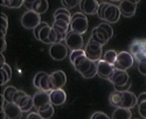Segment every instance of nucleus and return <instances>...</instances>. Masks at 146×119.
Masks as SVG:
<instances>
[{"instance_id": "79ce46f5", "label": "nucleus", "mask_w": 146, "mask_h": 119, "mask_svg": "<svg viewBox=\"0 0 146 119\" xmlns=\"http://www.w3.org/2000/svg\"><path fill=\"white\" fill-rule=\"evenodd\" d=\"M47 23L46 22H41L39 26H36L35 28H34V36H35V39H36V36H38V34H39V32H40V29L43 27V26H46Z\"/></svg>"}, {"instance_id": "5701e85b", "label": "nucleus", "mask_w": 146, "mask_h": 119, "mask_svg": "<svg viewBox=\"0 0 146 119\" xmlns=\"http://www.w3.org/2000/svg\"><path fill=\"white\" fill-rule=\"evenodd\" d=\"M112 118H115V119H130V118H132L131 109L123 108V106L116 108V110L112 113Z\"/></svg>"}, {"instance_id": "49530a36", "label": "nucleus", "mask_w": 146, "mask_h": 119, "mask_svg": "<svg viewBox=\"0 0 146 119\" xmlns=\"http://www.w3.org/2000/svg\"><path fill=\"white\" fill-rule=\"evenodd\" d=\"M34 1H36V0H25V4L23 5H26L28 9H32V5H33Z\"/></svg>"}, {"instance_id": "58836bf2", "label": "nucleus", "mask_w": 146, "mask_h": 119, "mask_svg": "<svg viewBox=\"0 0 146 119\" xmlns=\"http://www.w3.org/2000/svg\"><path fill=\"white\" fill-rule=\"evenodd\" d=\"M101 26L108 32L109 36H110V39H111L113 36V28L110 26V23H109V22H103V23H101Z\"/></svg>"}, {"instance_id": "4c0bfd02", "label": "nucleus", "mask_w": 146, "mask_h": 119, "mask_svg": "<svg viewBox=\"0 0 146 119\" xmlns=\"http://www.w3.org/2000/svg\"><path fill=\"white\" fill-rule=\"evenodd\" d=\"M137 63H138V71H139L141 75H145L146 76V58L141 60V61H139Z\"/></svg>"}, {"instance_id": "dca6fc26", "label": "nucleus", "mask_w": 146, "mask_h": 119, "mask_svg": "<svg viewBox=\"0 0 146 119\" xmlns=\"http://www.w3.org/2000/svg\"><path fill=\"white\" fill-rule=\"evenodd\" d=\"M109 81L111 82V84L115 85H123L125 83L130 81V76L126 73V70H120V69H115L111 77L109 78Z\"/></svg>"}, {"instance_id": "bb28decb", "label": "nucleus", "mask_w": 146, "mask_h": 119, "mask_svg": "<svg viewBox=\"0 0 146 119\" xmlns=\"http://www.w3.org/2000/svg\"><path fill=\"white\" fill-rule=\"evenodd\" d=\"M38 112L40 113V116H41L42 119H49V118H52L54 116V112H55L54 111V105L52 103H49V104L44 105L43 108L39 109Z\"/></svg>"}, {"instance_id": "b1692460", "label": "nucleus", "mask_w": 146, "mask_h": 119, "mask_svg": "<svg viewBox=\"0 0 146 119\" xmlns=\"http://www.w3.org/2000/svg\"><path fill=\"white\" fill-rule=\"evenodd\" d=\"M49 8V3L48 0H36L32 5V9L39 14H43Z\"/></svg>"}, {"instance_id": "20e7f679", "label": "nucleus", "mask_w": 146, "mask_h": 119, "mask_svg": "<svg viewBox=\"0 0 146 119\" xmlns=\"http://www.w3.org/2000/svg\"><path fill=\"white\" fill-rule=\"evenodd\" d=\"M68 46L64 41H60L50 44L49 47V55L55 61H63L68 56Z\"/></svg>"}, {"instance_id": "39448f33", "label": "nucleus", "mask_w": 146, "mask_h": 119, "mask_svg": "<svg viewBox=\"0 0 146 119\" xmlns=\"http://www.w3.org/2000/svg\"><path fill=\"white\" fill-rule=\"evenodd\" d=\"M13 102L17 103L20 106L23 112H28L34 108L33 97H31L29 95H27L25 91H22V90H18L17 91Z\"/></svg>"}, {"instance_id": "c9c22d12", "label": "nucleus", "mask_w": 146, "mask_h": 119, "mask_svg": "<svg viewBox=\"0 0 146 119\" xmlns=\"http://www.w3.org/2000/svg\"><path fill=\"white\" fill-rule=\"evenodd\" d=\"M108 5H109V1H104V3L100 4L98 12H97V15H98V18H100L101 20H103V18H104V12H105V9H106Z\"/></svg>"}, {"instance_id": "f257e3e1", "label": "nucleus", "mask_w": 146, "mask_h": 119, "mask_svg": "<svg viewBox=\"0 0 146 119\" xmlns=\"http://www.w3.org/2000/svg\"><path fill=\"white\" fill-rule=\"evenodd\" d=\"M88 27H89V21L84 13L80 12V13H75L71 17L70 30L80 33V34H84L88 30Z\"/></svg>"}, {"instance_id": "6e6552de", "label": "nucleus", "mask_w": 146, "mask_h": 119, "mask_svg": "<svg viewBox=\"0 0 146 119\" xmlns=\"http://www.w3.org/2000/svg\"><path fill=\"white\" fill-rule=\"evenodd\" d=\"M36 40L41 41L44 44H53L55 42H58L56 32L52 26H48V23L40 29L38 36H36Z\"/></svg>"}, {"instance_id": "cd10ccee", "label": "nucleus", "mask_w": 146, "mask_h": 119, "mask_svg": "<svg viewBox=\"0 0 146 119\" xmlns=\"http://www.w3.org/2000/svg\"><path fill=\"white\" fill-rule=\"evenodd\" d=\"M0 71H1V77H3L1 85H5L6 83H8L9 79L12 78V68L7 63H5L4 65H1V69H0Z\"/></svg>"}, {"instance_id": "9b49d317", "label": "nucleus", "mask_w": 146, "mask_h": 119, "mask_svg": "<svg viewBox=\"0 0 146 119\" xmlns=\"http://www.w3.org/2000/svg\"><path fill=\"white\" fill-rule=\"evenodd\" d=\"M113 70H115L113 64L104 61L103 58H101V60L97 61V75H98L101 78L109 79L111 77Z\"/></svg>"}, {"instance_id": "a19ab883", "label": "nucleus", "mask_w": 146, "mask_h": 119, "mask_svg": "<svg viewBox=\"0 0 146 119\" xmlns=\"http://www.w3.org/2000/svg\"><path fill=\"white\" fill-rule=\"evenodd\" d=\"M98 118H102V119H109L110 117H109L106 113L101 112V111H97V112H95V113L91 116V119H98Z\"/></svg>"}, {"instance_id": "ddd939ff", "label": "nucleus", "mask_w": 146, "mask_h": 119, "mask_svg": "<svg viewBox=\"0 0 146 119\" xmlns=\"http://www.w3.org/2000/svg\"><path fill=\"white\" fill-rule=\"evenodd\" d=\"M120 15H121V13H120L119 7L113 5V4H111V3H109L108 7H106V9L104 12L103 20L105 22H109V23H116L120 19Z\"/></svg>"}, {"instance_id": "412c9836", "label": "nucleus", "mask_w": 146, "mask_h": 119, "mask_svg": "<svg viewBox=\"0 0 146 119\" xmlns=\"http://www.w3.org/2000/svg\"><path fill=\"white\" fill-rule=\"evenodd\" d=\"M50 103L55 106L63 105L67 102V93L63 89H53L50 92Z\"/></svg>"}, {"instance_id": "9d476101", "label": "nucleus", "mask_w": 146, "mask_h": 119, "mask_svg": "<svg viewBox=\"0 0 146 119\" xmlns=\"http://www.w3.org/2000/svg\"><path fill=\"white\" fill-rule=\"evenodd\" d=\"M129 52L135 57V61L139 62L141 60L146 58L145 49H144V39H136L130 43Z\"/></svg>"}, {"instance_id": "09e8293b", "label": "nucleus", "mask_w": 146, "mask_h": 119, "mask_svg": "<svg viewBox=\"0 0 146 119\" xmlns=\"http://www.w3.org/2000/svg\"><path fill=\"white\" fill-rule=\"evenodd\" d=\"M144 49H145V54H146V39H144Z\"/></svg>"}, {"instance_id": "1a4fd4ad", "label": "nucleus", "mask_w": 146, "mask_h": 119, "mask_svg": "<svg viewBox=\"0 0 146 119\" xmlns=\"http://www.w3.org/2000/svg\"><path fill=\"white\" fill-rule=\"evenodd\" d=\"M33 84L38 90H44V91H52L53 90L50 75L44 73V71H40V73H38L35 75Z\"/></svg>"}, {"instance_id": "4be33fe9", "label": "nucleus", "mask_w": 146, "mask_h": 119, "mask_svg": "<svg viewBox=\"0 0 146 119\" xmlns=\"http://www.w3.org/2000/svg\"><path fill=\"white\" fill-rule=\"evenodd\" d=\"M123 92V98H121V106L127 109H133L137 105L138 97L136 96L133 92L126 90V91H121Z\"/></svg>"}, {"instance_id": "37998d69", "label": "nucleus", "mask_w": 146, "mask_h": 119, "mask_svg": "<svg viewBox=\"0 0 146 119\" xmlns=\"http://www.w3.org/2000/svg\"><path fill=\"white\" fill-rule=\"evenodd\" d=\"M27 118H28V119H32V118L40 119V118H41V116H40V113H39V112H32V113H28Z\"/></svg>"}, {"instance_id": "a878e982", "label": "nucleus", "mask_w": 146, "mask_h": 119, "mask_svg": "<svg viewBox=\"0 0 146 119\" xmlns=\"http://www.w3.org/2000/svg\"><path fill=\"white\" fill-rule=\"evenodd\" d=\"M121 98H123V92L115 90L113 92L110 93V96H109V102H110V104L112 106H115V108H119V106H121Z\"/></svg>"}, {"instance_id": "c03bdc74", "label": "nucleus", "mask_w": 146, "mask_h": 119, "mask_svg": "<svg viewBox=\"0 0 146 119\" xmlns=\"http://www.w3.org/2000/svg\"><path fill=\"white\" fill-rule=\"evenodd\" d=\"M1 41H3V47H1V53L5 52L6 47H7V43H6V35H3L1 36Z\"/></svg>"}, {"instance_id": "a18cd8bd", "label": "nucleus", "mask_w": 146, "mask_h": 119, "mask_svg": "<svg viewBox=\"0 0 146 119\" xmlns=\"http://www.w3.org/2000/svg\"><path fill=\"white\" fill-rule=\"evenodd\" d=\"M144 100H146V92L140 93V96L138 97V100H137V104H138V103H141V102H144Z\"/></svg>"}, {"instance_id": "473e14b6", "label": "nucleus", "mask_w": 146, "mask_h": 119, "mask_svg": "<svg viewBox=\"0 0 146 119\" xmlns=\"http://www.w3.org/2000/svg\"><path fill=\"white\" fill-rule=\"evenodd\" d=\"M82 55H86V52H84V49H77V50H71L70 55H69V58H70V62L74 63L75 60Z\"/></svg>"}, {"instance_id": "f03ea898", "label": "nucleus", "mask_w": 146, "mask_h": 119, "mask_svg": "<svg viewBox=\"0 0 146 119\" xmlns=\"http://www.w3.org/2000/svg\"><path fill=\"white\" fill-rule=\"evenodd\" d=\"M84 52H86V55L88 58H90L91 61L97 62L103 56V46L90 38L87 44L84 46Z\"/></svg>"}, {"instance_id": "e433bc0d", "label": "nucleus", "mask_w": 146, "mask_h": 119, "mask_svg": "<svg viewBox=\"0 0 146 119\" xmlns=\"http://www.w3.org/2000/svg\"><path fill=\"white\" fill-rule=\"evenodd\" d=\"M138 112L139 114L143 117V118H146V100L141 102V103H138Z\"/></svg>"}, {"instance_id": "f8f14e48", "label": "nucleus", "mask_w": 146, "mask_h": 119, "mask_svg": "<svg viewBox=\"0 0 146 119\" xmlns=\"http://www.w3.org/2000/svg\"><path fill=\"white\" fill-rule=\"evenodd\" d=\"M94 62L95 61H91L90 58L87 57V55H82V56H80V57H77L75 60V62L72 63V65H74V68L78 71L81 75H84L91 69Z\"/></svg>"}, {"instance_id": "aec40b11", "label": "nucleus", "mask_w": 146, "mask_h": 119, "mask_svg": "<svg viewBox=\"0 0 146 119\" xmlns=\"http://www.w3.org/2000/svg\"><path fill=\"white\" fill-rule=\"evenodd\" d=\"M118 7L120 9L121 15H124L126 18H132L136 14V11H137V4L130 1V0H120Z\"/></svg>"}, {"instance_id": "4468645a", "label": "nucleus", "mask_w": 146, "mask_h": 119, "mask_svg": "<svg viewBox=\"0 0 146 119\" xmlns=\"http://www.w3.org/2000/svg\"><path fill=\"white\" fill-rule=\"evenodd\" d=\"M5 111L6 118L9 119H18L22 117L23 111L21 110V108L14 102H6V104L4 105V108H1Z\"/></svg>"}, {"instance_id": "f3484780", "label": "nucleus", "mask_w": 146, "mask_h": 119, "mask_svg": "<svg viewBox=\"0 0 146 119\" xmlns=\"http://www.w3.org/2000/svg\"><path fill=\"white\" fill-rule=\"evenodd\" d=\"M80 7L82 13H84L86 15H94L98 12L100 3L97 0H81Z\"/></svg>"}, {"instance_id": "c756f323", "label": "nucleus", "mask_w": 146, "mask_h": 119, "mask_svg": "<svg viewBox=\"0 0 146 119\" xmlns=\"http://www.w3.org/2000/svg\"><path fill=\"white\" fill-rule=\"evenodd\" d=\"M17 91H18V89H17L15 87H12V85L7 87V88L4 90V92H3V96H4V98L6 99V102H13Z\"/></svg>"}, {"instance_id": "0eeeda50", "label": "nucleus", "mask_w": 146, "mask_h": 119, "mask_svg": "<svg viewBox=\"0 0 146 119\" xmlns=\"http://www.w3.org/2000/svg\"><path fill=\"white\" fill-rule=\"evenodd\" d=\"M133 63H135V57L132 56V54L130 52H120L117 55L113 67H115V69L127 70L133 65Z\"/></svg>"}, {"instance_id": "ea45409f", "label": "nucleus", "mask_w": 146, "mask_h": 119, "mask_svg": "<svg viewBox=\"0 0 146 119\" xmlns=\"http://www.w3.org/2000/svg\"><path fill=\"white\" fill-rule=\"evenodd\" d=\"M131 79L127 82V83H125V84H123V85H115V90H118V91H126V90H129L130 88H131Z\"/></svg>"}, {"instance_id": "c85d7f7f", "label": "nucleus", "mask_w": 146, "mask_h": 119, "mask_svg": "<svg viewBox=\"0 0 146 119\" xmlns=\"http://www.w3.org/2000/svg\"><path fill=\"white\" fill-rule=\"evenodd\" d=\"M0 4L8 8H19L25 4V0H0Z\"/></svg>"}, {"instance_id": "3c124183", "label": "nucleus", "mask_w": 146, "mask_h": 119, "mask_svg": "<svg viewBox=\"0 0 146 119\" xmlns=\"http://www.w3.org/2000/svg\"><path fill=\"white\" fill-rule=\"evenodd\" d=\"M109 1H120V0H109Z\"/></svg>"}, {"instance_id": "423d86ee", "label": "nucleus", "mask_w": 146, "mask_h": 119, "mask_svg": "<svg viewBox=\"0 0 146 119\" xmlns=\"http://www.w3.org/2000/svg\"><path fill=\"white\" fill-rule=\"evenodd\" d=\"M64 42L70 50L84 49V39H83V35L80 33L69 30L64 39Z\"/></svg>"}, {"instance_id": "7ed1b4c3", "label": "nucleus", "mask_w": 146, "mask_h": 119, "mask_svg": "<svg viewBox=\"0 0 146 119\" xmlns=\"http://www.w3.org/2000/svg\"><path fill=\"white\" fill-rule=\"evenodd\" d=\"M41 14L36 13L33 9H28L21 17V25L26 29H34L41 23Z\"/></svg>"}, {"instance_id": "a211bd4d", "label": "nucleus", "mask_w": 146, "mask_h": 119, "mask_svg": "<svg viewBox=\"0 0 146 119\" xmlns=\"http://www.w3.org/2000/svg\"><path fill=\"white\" fill-rule=\"evenodd\" d=\"M50 81L53 89H62L67 83V75L62 70H56L50 74Z\"/></svg>"}, {"instance_id": "2f4dec72", "label": "nucleus", "mask_w": 146, "mask_h": 119, "mask_svg": "<svg viewBox=\"0 0 146 119\" xmlns=\"http://www.w3.org/2000/svg\"><path fill=\"white\" fill-rule=\"evenodd\" d=\"M61 3L63 4V6L66 8L71 9V8H75V7L80 6L81 0H61Z\"/></svg>"}, {"instance_id": "de8ad7c7", "label": "nucleus", "mask_w": 146, "mask_h": 119, "mask_svg": "<svg viewBox=\"0 0 146 119\" xmlns=\"http://www.w3.org/2000/svg\"><path fill=\"white\" fill-rule=\"evenodd\" d=\"M6 62H5V56H4V54L1 53L0 54V65H4Z\"/></svg>"}, {"instance_id": "7c9ffc66", "label": "nucleus", "mask_w": 146, "mask_h": 119, "mask_svg": "<svg viewBox=\"0 0 146 119\" xmlns=\"http://www.w3.org/2000/svg\"><path fill=\"white\" fill-rule=\"evenodd\" d=\"M117 55H118V53H117V52H115V50L110 49V50H106V52L103 54L102 58L104 60V61H106V62H109V63L113 64V63H115V61H116V58H117Z\"/></svg>"}, {"instance_id": "6ab92c4d", "label": "nucleus", "mask_w": 146, "mask_h": 119, "mask_svg": "<svg viewBox=\"0 0 146 119\" xmlns=\"http://www.w3.org/2000/svg\"><path fill=\"white\" fill-rule=\"evenodd\" d=\"M91 39L95 40L96 42L101 43L102 46H104V44H106L109 42V40H110V36H109L108 32L101 25H98L97 27H95L92 29V32H91Z\"/></svg>"}, {"instance_id": "393cba45", "label": "nucleus", "mask_w": 146, "mask_h": 119, "mask_svg": "<svg viewBox=\"0 0 146 119\" xmlns=\"http://www.w3.org/2000/svg\"><path fill=\"white\" fill-rule=\"evenodd\" d=\"M71 14L68 8L66 7H61V8H57L55 12H54V19H60V20H64L67 22H71Z\"/></svg>"}, {"instance_id": "2eb2a0df", "label": "nucleus", "mask_w": 146, "mask_h": 119, "mask_svg": "<svg viewBox=\"0 0 146 119\" xmlns=\"http://www.w3.org/2000/svg\"><path fill=\"white\" fill-rule=\"evenodd\" d=\"M50 91H44V90H39L33 96V100H34V108L38 111L39 109L43 108L44 105L50 103Z\"/></svg>"}, {"instance_id": "8fccbe9b", "label": "nucleus", "mask_w": 146, "mask_h": 119, "mask_svg": "<svg viewBox=\"0 0 146 119\" xmlns=\"http://www.w3.org/2000/svg\"><path fill=\"white\" fill-rule=\"evenodd\" d=\"M130 1H132V3H136V4H138L140 0H130Z\"/></svg>"}, {"instance_id": "72a5a7b5", "label": "nucleus", "mask_w": 146, "mask_h": 119, "mask_svg": "<svg viewBox=\"0 0 146 119\" xmlns=\"http://www.w3.org/2000/svg\"><path fill=\"white\" fill-rule=\"evenodd\" d=\"M8 28V19L5 13H1V33L3 35H6Z\"/></svg>"}, {"instance_id": "f704fd0d", "label": "nucleus", "mask_w": 146, "mask_h": 119, "mask_svg": "<svg viewBox=\"0 0 146 119\" xmlns=\"http://www.w3.org/2000/svg\"><path fill=\"white\" fill-rule=\"evenodd\" d=\"M96 75H97V62H94L91 69L88 71L87 74H84V75H82V76H83L84 78H92V77L96 76Z\"/></svg>"}]
</instances>
